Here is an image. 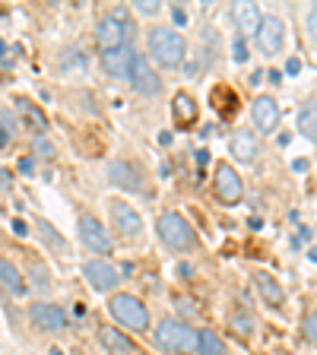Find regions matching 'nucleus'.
Wrapping results in <instances>:
<instances>
[{
    "label": "nucleus",
    "instance_id": "obj_26",
    "mask_svg": "<svg viewBox=\"0 0 317 355\" xmlns=\"http://www.w3.org/2000/svg\"><path fill=\"white\" fill-rule=\"evenodd\" d=\"M229 327L235 333H241V336H251V333H254V320L248 318L244 311H232V314H229Z\"/></svg>",
    "mask_w": 317,
    "mask_h": 355
},
{
    "label": "nucleus",
    "instance_id": "obj_20",
    "mask_svg": "<svg viewBox=\"0 0 317 355\" xmlns=\"http://www.w3.org/2000/svg\"><path fill=\"white\" fill-rule=\"evenodd\" d=\"M232 155H235L238 162H254L260 155V146L254 140V133H235L232 137Z\"/></svg>",
    "mask_w": 317,
    "mask_h": 355
},
{
    "label": "nucleus",
    "instance_id": "obj_3",
    "mask_svg": "<svg viewBox=\"0 0 317 355\" xmlns=\"http://www.w3.org/2000/svg\"><path fill=\"white\" fill-rule=\"evenodd\" d=\"M159 238L169 244L171 251H191L194 244H197V235H194L191 222L178 213H165L162 219H159Z\"/></svg>",
    "mask_w": 317,
    "mask_h": 355
},
{
    "label": "nucleus",
    "instance_id": "obj_28",
    "mask_svg": "<svg viewBox=\"0 0 317 355\" xmlns=\"http://www.w3.org/2000/svg\"><path fill=\"white\" fill-rule=\"evenodd\" d=\"M38 232H42V238H44V241H48V244H51V248H58V251H64V238H60L58 235V232H54L51 229V225H48V222H38Z\"/></svg>",
    "mask_w": 317,
    "mask_h": 355
},
{
    "label": "nucleus",
    "instance_id": "obj_30",
    "mask_svg": "<svg viewBox=\"0 0 317 355\" xmlns=\"http://www.w3.org/2000/svg\"><path fill=\"white\" fill-rule=\"evenodd\" d=\"M35 153L42 155V159H51V155H54V146L44 140V137H38V140H35Z\"/></svg>",
    "mask_w": 317,
    "mask_h": 355
},
{
    "label": "nucleus",
    "instance_id": "obj_16",
    "mask_svg": "<svg viewBox=\"0 0 317 355\" xmlns=\"http://www.w3.org/2000/svg\"><path fill=\"white\" fill-rule=\"evenodd\" d=\"M98 343L114 355H133L137 352V346H133L130 336L121 333V330H114V327H102V330H98Z\"/></svg>",
    "mask_w": 317,
    "mask_h": 355
},
{
    "label": "nucleus",
    "instance_id": "obj_40",
    "mask_svg": "<svg viewBox=\"0 0 317 355\" xmlns=\"http://www.w3.org/2000/svg\"><path fill=\"white\" fill-rule=\"evenodd\" d=\"M3 51H7V44H3V42H0V54H3Z\"/></svg>",
    "mask_w": 317,
    "mask_h": 355
},
{
    "label": "nucleus",
    "instance_id": "obj_13",
    "mask_svg": "<svg viewBox=\"0 0 317 355\" xmlns=\"http://www.w3.org/2000/svg\"><path fill=\"white\" fill-rule=\"evenodd\" d=\"M254 127H257L260 133H273L276 127H280V105L270 96L254 98Z\"/></svg>",
    "mask_w": 317,
    "mask_h": 355
},
{
    "label": "nucleus",
    "instance_id": "obj_27",
    "mask_svg": "<svg viewBox=\"0 0 317 355\" xmlns=\"http://www.w3.org/2000/svg\"><path fill=\"white\" fill-rule=\"evenodd\" d=\"M13 137H16V124L10 118V111H0V149H7Z\"/></svg>",
    "mask_w": 317,
    "mask_h": 355
},
{
    "label": "nucleus",
    "instance_id": "obj_6",
    "mask_svg": "<svg viewBox=\"0 0 317 355\" xmlns=\"http://www.w3.org/2000/svg\"><path fill=\"white\" fill-rule=\"evenodd\" d=\"M130 86L137 89V92H143V96H159V89H162V80L153 73V67H149V60L143 58V54H133V64H130Z\"/></svg>",
    "mask_w": 317,
    "mask_h": 355
},
{
    "label": "nucleus",
    "instance_id": "obj_12",
    "mask_svg": "<svg viewBox=\"0 0 317 355\" xmlns=\"http://www.w3.org/2000/svg\"><path fill=\"white\" fill-rule=\"evenodd\" d=\"M108 178L118 187H124V191H133V193L143 191V171L137 168L133 162H121V159L118 162H111L108 165Z\"/></svg>",
    "mask_w": 317,
    "mask_h": 355
},
{
    "label": "nucleus",
    "instance_id": "obj_10",
    "mask_svg": "<svg viewBox=\"0 0 317 355\" xmlns=\"http://www.w3.org/2000/svg\"><path fill=\"white\" fill-rule=\"evenodd\" d=\"M111 219H114V229H118L124 238H137L143 232L140 213H137L133 207H127V203H121V200L111 203Z\"/></svg>",
    "mask_w": 317,
    "mask_h": 355
},
{
    "label": "nucleus",
    "instance_id": "obj_1",
    "mask_svg": "<svg viewBox=\"0 0 317 355\" xmlns=\"http://www.w3.org/2000/svg\"><path fill=\"white\" fill-rule=\"evenodd\" d=\"M153 340H155V346L165 349V352L185 355V352H191V349H197V330H191L185 320L165 318L162 324L155 327Z\"/></svg>",
    "mask_w": 317,
    "mask_h": 355
},
{
    "label": "nucleus",
    "instance_id": "obj_15",
    "mask_svg": "<svg viewBox=\"0 0 317 355\" xmlns=\"http://www.w3.org/2000/svg\"><path fill=\"white\" fill-rule=\"evenodd\" d=\"M133 48H114V51H105L102 54V67H105V73H111L114 80H127L130 76V64H133Z\"/></svg>",
    "mask_w": 317,
    "mask_h": 355
},
{
    "label": "nucleus",
    "instance_id": "obj_4",
    "mask_svg": "<svg viewBox=\"0 0 317 355\" xmlns=\"http://www.w3.org/2000/svg\"><path fill=\"white\" fill-rule=\"evenodd\" d=\"M111 318L118 320L121 327H127V330H146L149 327V314H146V308H143V302L140 298H133V295H114L111 298Z\"/></svg>",
    "mask_w": 317,
    "mask_h": 355
},
{
    "label": "nucleus",
    "instance_id": "obj_14",
    "mask_svg": "<svg viewBox=\"0 0 317 355\" xmlns=\"http://www.w3.org/2000/svg\"><path fill=\"white\" fill-rule=\"evenodd\" d=\"M96 38H98V44H102V51H114V48H124V42L130 35L124 32L121 22H114L111 16H102L96 26Z\"/></svg>",
    "mask_w": 317,
    "mask_h": 355
},
{
    "label": "nucleus",
    "instance_id": "obj_31",
    "mask_svg": "<svg viewBox=\"0 0 317 355\" xmlns=\"http://www.w3.org/2000/svg\"><path fill=\"white\" fill-rule=\"evenodd\" d=\"M232 51H235V54H232V58H235L238 64H241V60H248V48H244V42H241V38H235V44H232Z\"/></svg>",
    "mask_w": 317,
    "mask_h": 355
},
{
    "label": "nucleus",
    "instance_id": "obj_22",
    "mask_svg": "<svg viewBox=\"0 0 317 355\" xmlns=\"http://www.w3.org/2000/svg\"><path fill=\"white\" fill-rule=\"evenodd\" d=\"M0 286L7 288L10 295H26V282H22V273L16 270L10 260H0Z\"/></svg>",
    "mask_w": 317,
    "mask_h": 355
},
{
    "label": "nucleus",
    "instance_id": "obj_5",
    "mask_svg": "<svg viewBox=\"0 0 317 355\" xmlns=\"http://www.w3.org/2000/svg\"><path fill=\"white\" fill-rule=\"evenodd\" d=\"M76 232H80V241L86 244L89 251H96V254H111V238H108V232L102 229V222H98L96 216L83 213V216H80V222H76Z\"/></svg>",
    "mask_w": 317,
    "mask_h": 355
},
{
    "label": "nucleus",
    "instance_id": "obj_18",
    "mask_svg": "<svg viewBox=\"0 0 317 355\" xmlns=\"http://www.w3.org/2000/svg\"><path fill=\"white\" fill-rule=\"evenodd\" d=\"M171 118H175L178 127H191L197 121V102H194L187 92H178L171 98Z\"/></svg>",
    "mask_w": 317,
    "mask_h": 355
},
{
    "label": "nucleus",
    "instance_id": "obj_17",
    "mask_svg": "<svg viewBox=\"0 0 317 355\" xmlns=\"http://www.w3.org/2000/svg\"><path fill=\"white\" fill-rule=\"evenodd\" d=\"M232 19L238 22V29H241V32H257L260 22H264V16H260L257 3L241 0V3H235V7H232Z\"/></svg>",
    "mask_w": 317,
    "mask_h": 355
},
{
    "label": "nucleus",
    "instance_id": "obj_34",
    "mask_svg": "<svg viewBox=\"0 0 317 355\" xmlns=\"http://www.w3.org/2000/svg\"><path fill=\"white\" fill-rule=\"evenodd\" d=\"M308 29H311V35L317 38V3L311 7V13H308Z\"/></svg>",
    "mask_w": 317,
    "mask_h": 355
},
{
    "label": "nucleus",
    "instance_id": "obj_35",
    "mask_svg": "<svg viewBox=\"0 0 317 355\" xmlns=\"http://www.w3.org/2000/svg\"><path fill=\"white\" fill-rule=\"evenodd\" d=\"M13 232L16 235H29V229H26V222L22 219H13Z\"/></svg>",
    "mask_w": 317,
    "mask_h": 355
},
{
    "label": "nucleus",
    "instance_id": "obj_11",
    "mask_svg": "<svg viewBox=\"0 0 317 355\" xmlns=\"http://www.w3.org/2000/svg\"><path fill=\"white\" fill-rule=\"evenodd\" d=\"M29 318H32V324H35L38 330H48V333H58V330H64V327H67L64 311L54 308V304H48V302L32 304V308H29Z\"/></svg>",
    "mask_w": 317,
    "mask_h": 355
},
{
    "label": "nucleus",
    "instance_id": "obj_21",
    "mask_svg": "<svg viewBox=\"0 0 317 355\" xmlns=\"http://www.w3.org/2000/svg\"><path fill=\"white\" fill-rule=\"evenodd\" d=\"M209 102L216 105V111H219V114L232 118V114L238 111V92L232 86H216L213 92H209Z\"/></svg>",
    "mask_w": 317,
    "mask_h": 355
},
{
    "label": "nucleus",
    "instance_id": "obj_7",
    "mask_svg": "<svg viewBox=\"0 0 317 355\" xmlns=\"http://www.w3.org/2000/svg\"><path fill=\"white\" fill-rule=\"evenodd\" d=\"M213 187H216V197H219L222 203H238V200H241V193H244L241 178H238V171L232 168L229 162H222L219 168H216Z\"/></svg>",
    "mask_w": 317,
    "mask_h": 355
},
{
    "label": "nucleus",
    "instance_id": "obj_25",
    "mask_svg": "<svg viewBox=\"0 0 317 355\" xmlns=\"http://www.w3.org/2000/svg\"><path fill=\"white\" fill-rule=\"evenodd\" d=\"M197 352L200 355H222L225 352V343H222L213 330H197Z\"/></svg>",
    "mask_w": 317,
    "mask_h": 355
},
{
    "label": "nucleus",
    "instance_id": "obj_8",
    "mask_svg": "<svg viewBox=\"0 0 317 355\" xmlns=\"http://www.w3.org/2000/svg\"><path fill=\"white\" fill-rule=\"evenodd\" d=\"M282 42H286V26L280 16H266L257 29V44L264 54H280Z\"/></svg>",
    "mask_w": 317,
    "mask_h": 355
},
{
    "label": "nucleus",
    "instance_id": "obj_38",
    "mask_svg": "<svg viewBox=\"0 0 317 355\" xmlns=\"http://www.w3.org/2000/svg\"><path fill=\"white\" fill-rule=\"evenodd\" d=\"M286 70H289V73H298V70H302V64H298V60L292 58V60H289V64H286Z\"/></svg>",
    "mask_w": 317,
    "mask_h": 355
},
{
    "label": "nucleus",
    "instance_id": "obj_36",
    "mask_svg": "<svg viewBox=\"0 0 317 355\" xmlns=\"http://www.w3.org/2000/svg\"><path fill=\"white\" fill-rule=\"evenodd\" d=\"M171 16H175V22H178V26H185V22H187V13H185V10H171Z\"/></svg>",
    "mask_w": 317,
    "mask_h": 355
},
{
    "label": "nucleus",
    "instance_id": "obj_9",
    "mask_svg": "<svg viewBox=\"0 0 317 355\" xmlns=\"http://www.w3.org/2000/svg\"><path fill=\"white\" fill-rule=\"evenodd\" d=\"M83 273H86L89 286L96 288V292H111V288L118 286V270L108 263V260H89L83 266Z\"/></svg>",
    "mask_w": 317,
    "mask_h": 355
},
{
    "label": "nucleus",
    "instance_id": "obj_23",
    "mask_svg": "<svg viewBox=\"0 0 317 355\" xmlns=\"http://www.w3.org/2000/svg\"><path fill=\"white\" fill-rule=\"evenodd\" d=\"M16 108H19L22 121H26L32 130H48V118H44V111L38 108L35 102H29V98H16Z\"/></svg>",
    "mask_w": 317,
    "mask_h": 355
},
{
    "label": "nucleus",
    "instance_id": "obj_29",
    "mask_svg": "<svg viewBox=\"0 0 317 355\" xmlns=\"http://www.w3.org/2000/svg\"><path fill=\"white\" fill-rule=\"evenodd\" d=\"M302 333H305V340L314 343V346H317V311L305 314V320H302Z\"/></svg>",
    "mask_w": 317,
    "mask_h": 355
},
{
    "label": "nucleus",
    "instance_id": "obj_41",
    "mask_svg": "<svg viewBox=\"0 0 317 355\" xmlns=\"http://www.w3.org/2000/svg\"><path fill=\"white\" fill-rule=\"evenodd\" d=\"M51 355H64V352H60V349H51Z\"/></svg>",
    "mask_w": 317,
    "mask_h": 355
},
{
    "label": "nucleus",
    "instance_id": "obj_19",
    "mask_svg": "<svg viewBox=\"0 0 317 355\" xmlns=\"http://www.w3.org/2000/svg\"><path fill=\"white\" fill-rule=\"evenodd\" d=\"M254 286H257V292H260V295H264V302L270 304V308H282V302H286V295H282L280 282H276L273 276L257 273V276H254Z\"/></svg>",
    "mask_w": 317,
    "mask_h": 355
},
{
    "label": "nucleus",
    "instance_id": "obj_32",
    "mask_svg": "<svg viewBox=\"0 0 317 355\" xmlns=\"http://www.w3.org/2000/svg\"><path fill=\"white\" fill-rule=\"evenodd\" d=\"M10 184H13V175H10L7 168H0V193H7Z\"/></svg>",
    "mask_w": 317,
    "mask_h": 355
},
{
    "label": "nucleus",
    "instance_id": "obj_2",
    "mask_svg": "<svg viewBox=\"0 0 317 355\" xmlns=\"http://www.w3.org/2000/svg\"><path fill=\"white\" fill-rule=\"evenodd\" d=\"M185 51H187V44L178 32H171V29H153L149 32V54H153L162 67H181Z\"/></svg>",
    "mask_w": 317,
    "mask_h": 355
},
{
    "label": "nucleus",
    "instance_id": "obj_37",
    "mask_svg": "<svg viewBox=\"0 0 317 355\" xmlns=\"http://www.w3.org/2000/svg\"><path fill=\"white\" fill-rule=\"evenodd\" d=\"M194 155H197V165H207L209 162V153H207V149H197Z\"/></svg>",
    "mask_w": 317,
    "mask_h": 355
},
{
    "label": "nucleus",
    "instance_id": "obj_24",
    "mask_svg": "<svg viewBox=\"0 0 317 355\" xmlns=\"http://www.w3.org/2000/svg\"><path fill=\"white\" fill-rule=\"evenodd\" d=\"M298 130L317 143V102H305L298 111Z\"/></svg>",
    "mask_w": 317,
    "mask_h": 355
},
{
    "label": "nucleus",
    "instance_id": "obj_33",
    "mask_svg": "<svg viewBox=\"0 0 317 355\" xmlns=\"http://www.w3.org/2000/svg\"><path fill=\"white\" fill-rule=\"evenodd\" d=\"M137 10H140V13H159V3H153V0H137Z\"/></svg>",
    "mask_w": 317,
    "mask_h": 355
},
{
    "label": "nucleus",
    "instance_id": "obj_39",
    "mask_svg": "<svg viewBox=\"0 0 317 355\" xmlns=\"http://www.w3.org/2000/svg\"><path fill=\"white\" fill-rule=\"evenodd\" d=\"M308 257H311V260H314V263H317V248H311V251H308Z\"/></svg>",
    "mask_w": 317,
    "mask_h": 355
}]
</instances>
